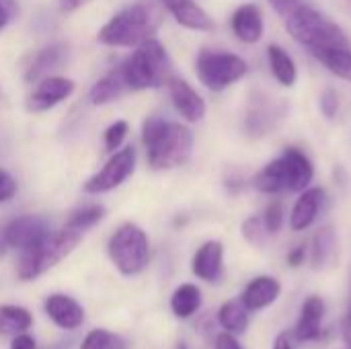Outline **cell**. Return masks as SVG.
<instances>
[{
	"instance_id": "14",
	"label": "cell",
	"mask_w": 351,
	"mask_h": 349,
	"mask_svg": "<svg viewBox=\"0 0 351 349\" xmlns=\"http://www.w3.org/2000/svg\"><path fill=\"white\" fill-rule=\"evenodd\" d=\"M323 319H325V300L315 294L308 296L300 309L294 337L302 344L317 341L323 333Z\"/></svg>"
},
{
	"instance_id": "10",
	"label": "cell",
	"mask_w": 351,
	"mask_h": 349,
	"mask_svg": "<svg viewBox=\"0 0 351 349\" xmlns=\"http://www.w3.org/2000/svg\"><path fill=\"white\" fill-rule=\"evenodd\" d=\"M76 84L70 78L64 76H45L41 78L35 88L31 91V95L27 97V111L29 113H41L47 111L51 107H56L58 103L66 101L72 93H74Z\"/></svg>"
},
{
	"instance_id": "32",
	"label": "cell",
	"mask_w": 351,
	"mask_h": 349,
	"mask_svg": "<svg viewBox=\"0 0 351 349\" xmlns=\"http://www.w3.org/2000/svg\"><path fill=\"white\" fill-rule=\"evenodd\" d=\"M125 136H128V121L119 119V121L111 123V125L105 130V134H103L105 150H109V152L119 150V146H121V142L125 140Z\"/></svg>"
},
{
	"instance_id": "4",
	"label": "cell",
	"mask_w": 351,
	"mask_h": 349,
	"mask_svg": "<svg viewBox=\"0 0 351 349\" xmlns=\"http://www.w3.org/2000/svg\"><path fill=\"white\" fill-rule=\"evenodd\" d=\"M158 12L144 2L121 8L99 31L97 39L109 47H136L150 39L158 29Z\"/></svg>"
},
{
	"instance_id": "42",
	"label": "cell",
	"mask_w": 351,
	"mask_h": 349,
	"mask_svg": "<svg viewBox=\"0 0 351 349\" xmlns=\"http://www.w3.org/2000/svg\"><path fill=\"white\" fill-rule=\"evenodd\" d=\"M341 335H343V341L346 346L351 348V309L348 311L346 319H343V325H341Z\"/></svg>"
},
{
	"instance_id": "22",
	"label": "cell",
	"mask_w": 351,
	"mask_h": 349,
	"mask_svg": "<svg viewBox=\"0 0 351 349\" xmlns=\"http://www.w3.org/2000/svg\"><path fill=\"white\" fill-rule=\"evenodd\" d=\"M267 62H269L274 78L282 86H294L296 84V80H298V66H296L294 58L282 45L271 43L267 47Z\"/></svg>"
},
{
	"instance_id": "26",
	"label": "cell",
	"mask_w": 351,
	"mask_h": 349,
	"mask_svg": "<svg viewBox=\"0 0 351 349\" xmlns=\"http://www.w3.org/2000/svg\"><path fill=\"white\" fill-rule=\"evenodd\" d=\"M313 56L337 78H343L351 82V47H335V49H319L313 51Z\"/></svg>"
},
{
	"instance_id": "35",
	"label": "cell",
	"mask_w": 351,
	"mask_h": 349,
	"mask_svg": "<svg viewBox=\"0 0 351 349\" xmlns=\"http://www.w3.org/2000/svg\"><path fill=\"white\" fill-rule=\"evenodd\" d=\"M16 12H19L16 0H0V31L14 21Z\"/></svg>"
},
{
	"instance_id": "3",
	"label": "cell",
	"mask_w": 351,
	"mask_h": 349,
	"mask_svg": "<svg viewBox=\"0 0 351 349\" xmlns=\"http://www.w3.org/2000/svg\"><path fill=\"white\" fill-rule=\"evenodd\" d=\"M284 19L290 37L302 47H308L311 53L319 49L350 47V39L346 31L333 19H329L327 14L304 2L296 4Z\"/></svg>"
},
{
	"instance_id": "24",
	"label": "cell",
	"mask_w": 351,
	"mask_h": 349,
	"mask_svg": "<svg viewBox=\"0 0 351 349\" xmlns=\"http://www.w3.org/2000/svg\"><path fill=\"white\" fill-rule=\"evenodd\" d=\"M202 306V290L195 284H181L171 296V311L179 319L193 317Z\"/></svg>"
},
{
	"instance_id": "1",
	"label": "cell",
	"mask_w": 351,
	"mask_h": 349,
	"mask_svg": "<svg viewBox=\"0 0 351 349\" xmlns=\"http://www.w3.org/2000/svg\"><path fill=\"white\" fill-rule=\"evenodd\" d=\"M142 142L148 165L156 171L181 167L193 148V134L187 125L167 121L162 117H148L142 125Z\"/></svg>"
},
{
	"instance_id": "7",
	"label": "cell",
	"mask_w": 351,
	"mask_h": 349,
	"mask_svg": "<svg viewBox=\"0 0 351 349\" xmlns=\"http://www.w3.org/2000/svg\"><path fill=\"white\" fill-rule=\"evenodd\" d=\"M195 72L199 82L212 91V93H222L234 82L243 80L249 72V64L232 53V51H222V49H202L197 53L195 62Z\"/></svg>"
},
{
	"instance_id": "31",
	"label": "cell",
	"mask_w": 351,
	"mask_h": 349,
	"mask_svg": "<svg viewBox=\"0 0 351 349\" xmlns=\"http://www.w3.org/2000/svg\"><path fill=\"white\" fill-rule=\"evenodd\" d=\"M286 214H284V206H282V202H271V204H267V208H265V212H263V224H265V230H267V234H278L280 230H282V226H284V218Z\"/></svg>"
},
{
	"instance_id": "9",
	"label": "cell",
	"mask_w": 351,
	"mask_h": 349,
	"mask_svg": "<svg viewBox=\"0 0 351 349\" xmlns=\"http://www.w3.org/2000/svg\"><path fill=\"white\" fill-rule=\"evenodd\" d=\"M134 167H136V150L134 146H125L113 152L111 158L103 165V169L84 183V191L90 195L113 191L134 173Z\"/></svg>"
},
{
	"instance_id": "11",
	"label": "cell",
	"mask_w": 351,
	"mask_h": 349,
	"mask_svg": "<svg viewBox=\"0 0 351 349\" xmlns=\"http://www.w3.org/2000/svg\"><path fill=\"white\" fill-rule=\"evenodd\" d=\"M169 84V95H171V101L177 109V113L195 123V121H202L204 115H206V101L204 97L183 78H177V76H171L167 80Z\"/></svg>"
},
{
	"instance_id": "38",
	"label": "cell",
	"mask_w": 351,
	"mask_h": 349,
	"mask_svg": "<svg viewBox=\"0 0 351 349\" xmlns=\"http://www.w3.org/2000/svg\"><path fill=\"white\" fill-rule=\"evenodd\" d=\"M271 4V8L280 14V16H286L296 4H300L302 0H267Z\"/></svg>"
},
{
	"instance_id": "40",
	"label": "cell",
	"mask_w": 351,
	"mask_h": 349,
	"mask_svg": "<svg viewBox=\"0 0 351 349\" xmlns=\"http://www.w3.org/2000/svg\"><path fill=\"white\" fill-rule=\"evenodd\" d=\"M274 349H294V337H292V333L290 331H282L276 337Z\"/></svg>"
},
{
	"instance_id": "16",
	"label": "cell",
	"mask_w": 351,
	"mask_h": 349,
	"mask_svg": "<svg viewBox=\"0 0 351 349\" xmlns=\"http://www.w3.org/2000/svg\"><path fill=\"white\" fill-rule=\"evenodd\" d=\"M224 267V245L220 241H208L204 243L197 253L193 255L191 269L193 274L204 282H218Z\"/></svg>"
},
{
	"instance_id": "8",
	"label": "cell",
	"mask_w": 351,
	"mask_h": 349,
	"mask_svg": "<svg viewBox=\"0 0 351 349\" xmlns=\"http://www.w3.org/2000/svg\"><path fill=\"white\" fill-rule=\"evenodd\" d=\"M109 257L115 263V267L123 276H136L140 274L148 261H150V243L146 232L132 224L125 222L121 224L113 237L109 239Z\"/></svg>"
},
{
	"instance_id": "43",
	"label": "cell",
	"mask_w": 351,
	"mask_h": 349,
	"mask_svg": "<svg viewBox=\"0 0 351 349\" xmlns=\"http://www.w3.org/2000/svg\"><path fill=\"white\" fill-rule=\"evenodd\" d=\"M10 247H8V243H6V239H4V232L0 230V259L6 255V251H8Z\"/></svg>"
},
{
	"instance_id": "30",
	"label": "cell",
	"mask_w": 351,
	"mask_h": 349,
	"mask_svg": "<svg viewBox=\"0 0 351 349\" xmlns=\"http://www.w3.org/2000/svg\"><path fill=\"white\" fill-rule=\"evenodd\" d=\"M241 232H243L245 241H247L249 245H253V247H261V245H263V239H265V234H267L261 216H249V218L243 222Z\"/></svg>"
},
{
	"instance_id": "41",
	"label": "cell",
	"mask_w": 351,
	"mask_h": 349,
	"mask_svg": "<svg viewBox=\"0 0 351 349\" xmlns=\"http://www.w3.org/2000/svg\"><path fill=\"white\" fill-rule=\"evenodd\" d=\"M60 2V8L64 10V12H74V10H78L82 4H86L88 0H58Z\"/></svg>"
},
{
	"instance_id": "34",
	"label": "cell",
	"mask_w": 351,
	"mask_h": 349,
	"mask_svg": "<svg viewBox=\"0 0 351 349\" xmlns=\"http://www.w3.org/2000/svg\"><path fill=\"white\" fill-rule=\"evenodd\" d=\"M16 193V181L12 179V175L4 169H0V204L12 200Z\"/></svg>"
},
{
	"instance_id": "15",
	"label": "cell",
	"mask_w": 351,
	"mask_h": 349,
	"mask_svg": "<svg viewBox=\"0 0 351 349\" xmlns=\"http://www.w3.org/2000/svg\"><path fill=\"white\" fill-rule=\"evenodd\" d=\"M323 200H325V191L321 187H306L304 191H300V195L290 212V228L294 232H302V230L311 228L319 216Z\"/></svg>"
},
{
	"instance_id": "21",
	"label": "cell",
	"mask_w": 351,
	"mask_h": 349,
	"mask_svg": "<svg viewBox=\"0 0 351 349\" xmlns=\"http://www.w3.org/2000/svg\"><path fill=\"white\" fill-rule=\"evenodd\" d=\"M128 91L130 88H128V82L123 78L121 66H117L93 84L88 99L93 105H107V103H113L119 97H123Z\"/></svg>"
},
{
	"instance_id": "37",
	"label": "cell",
	"mask_w": 351,
	"mask_h": 349,
	"mask_svg": "<svg viewBox=\"0 0 351 349\" xmlns=\"http://www.w3.org/2000/svg\"><path fill=\"white\" fill-rule=\"evenodd\" d=\"M306 261V245H296L290 253H288V265L290 267H300Z\"/></svg>"
},
{
	"instance_id": "6",
	"label": "cell",
	"mask_w": 351,
	"mask_h": 349,
	"mask_svg": "<svg viewBox=\"0 0 351 349\" xmlns=\"http://www.w3.org/2000/svg\"><path fill=\"white\" fill-rule=\"evenodd\" d=\"M80 239H82V232H76L66 226L58 232H47L33 247L21 251V259L16 267L19 280L31 282L43 276L47 269L56 267L62 259H66L76 249Z\"/></svg>"
},
{
	"instance_id": "20",
	"label": "cell",
	"mask_w": 351,
	"mask_h": 349,
	"mask_svg": "<svg viewBox=\"0 0 351 349\" xmlns=\"http://www.w3.org/2000/svg\"><path fill=\"white\" fill-rule=\"evenodd\" d=\"M66 51L68 49H66L64 43H51V45H45L43 49H39L31 58L29 66L25 68V80L27 82H33V80L45 78L51 70H56L64 62Z\"/></svg>"
},
{
	"instance_id": "28",
	"label": "cell",
	"mask_w": 351,
	"mask_h": 349,
	"mask_svg": "<svg viewBox=\"0 0 351 349\" xmlns=\"http://www.w3.org/2000/svg\"><path fill=\"white\" fill-rule=\"evenodd\" d=\"M103 216H105L103 206H99V204H88V206H82V208L74 210V212L68 216L66 228H72V230H76V232H84V230L93 228L97 222H101Z\"/></svg>"
},
{
	"instance_id": "13",
	"label": "cell",
	"mask_w": 351,
	"mask_h": 349,
	"mask_svg": "<svg viewBox=\"0 0 351 349\" xmlns=\"http://www.w3.org/2000/svg\"><path fill=\"white\" fill-rule=\"evenodd\" d=\"M230 29L234 33V37L247 45H253L257 41H261L263 31H265V23H263V12L255 2H245L241 4L230 19Z\"/></svg>"
},
{
	"instance_id": "36",
	"label": "cell",
	"mask_w": 351,
	"mask_h": 349,
	"mask_svg": "<svg viewBox=\"0 0 351 349\" xmlns=\"http://www.w3.org/2000/svg\"><path fill=\"white\" fill-rule=\"evenodd\" d=\"M214 349H243V346L239 344V339L232 335V333H220L216 337V344H214Z\"/></svg>"
},
{
	"instance_id": "23",
	"label": "cell",
	"mask_w": 351,
	"mask_h": 349,
	"mask_svg": "<svg viewBox=\"0 0 351 349\" xmlns=\"http://www.w3.org/2000/svg\"><path fill=\"white\" fill-rule=\"evenodd\" d=\"M337 251V234L331 226H323L315 232L311 243V265L313 269H323L331 263Z\"/></svg>"
},
{
	"instance_id": "5",
	"label": "cell",
	"mask_w": 351,
	"mask_h": 349,
	"mask_svg": "<svg viewBox=\"0 0 351 349\" xmlns=\"http://www.w3.org/2000/svg\"><path fill=\"white\" fill-rule=\"evenodd\" d=\"M130 91L158 88L171 78V60L165 45L150 37L136 45V51L119 64Z\"/></svg>"
},
{
	"instance_id": "39",
	"label": "cell",
	"mask_w": 351,
	"mask_h": 349,
	"mask_svg": "<svg viewBox=\"0 0 351 349\" xmlns=\"http://www.w3.org/2000/svg\"><path fill=\"white\" fill-rule=\"evenodd\" d=\"M10 349H37L35 348V341L31 335H25V333H19L14 335V339L10 341Z\"/></svg>"
},
{
	"instance_id": "18",
	"label": "cell",
	"mask_w": 351,
	"mask_h": 349,
	"mask_svg": "<svg viewBox=\"0 0 351 349\" xmlns=\"http://www.w3.org/2000/svg\"><path fill=\"white\" fill-rule=\"evenodd\" d=\"M280 292H282V284L271 278V276H259L255 280H251L241 296L243 304L251 311H263L267 306H271L278 298H280Z\"/></svg>"
},
{
	"instance_id": "19",
	"label": "cell",
	"mask_w": 351,
	"mask_h": 349,
	"mask_svg": "<svg viewBox=\"0 0 351 349\" xmlns=\"http://www.w3.org/2000/svg\"><path fill=\"white\" fill-rule=\"evenodd\" d=\"M45 315L60 327V329H76L82 325L84 321V311L82 306L70 298V296H64V294H51L47 300H45Z\"/></svg>"
},
{
	"instance_id": "29",
	"label": "cell",
	"mask_w": 351,
	"mask_h": 349,
	"mask_svg": "<svg viewBox=\"0 0 351 349\" xmlns=\"http://www.w3.org/2000/svg\"><path fill=\"white\" fill-rule=\"evenodd\" d=\"M80 349H125V344L121 337H117L105 329H93L84 337Z\"/></svg>"
},
{
	"instance_id": "44",
	"label": "cell",
	"mask_w": 351,
	"mask_h": 349,
	"mask_svg": "<svg viewBox=\"0 0 351 349\" xmlns=\"http://www.w3.org/2000/svg\"><path fill=\"white\" fill-rule=\"evenodd\" d=\"M348 349H351V348H348Z\"/></svg>"
},
{
	"instance_id": "12",
	"label": "cell",
	"mask_w": 351,
	"mask_h": 349,
	"mask_svg": "<svg viewBox=\"0 0 351 349\" xmlns=\"http://www.w3.org/2000/svg\"><path fill=\"white\" fill-rule=\"evenodd\" d=\"M2 232L10 249L25 251L33 247L37 241H41L49 232V228H47V222L39 216H19L10 220L2 228Z\"/></svg>"
},
{
	"instance_id": "17",
	"label": "cell",
	"mask_w": 351,
	"mask_h": 349,
	"mask_svg": "<svg viewBox=\"0 0 351 349\" xmlns=\"http://www.w3.org/2000/svg\"><path fill=\"white\" fill-rule=\"evenodd\" d=\"M173 19L191 31H214V19L195 0H160Z\"/></svg>"
},
{
	"instance_id": "25",
	"label": "cell",
	"mask_w": 351,
	"mask_h": 349,
	"mask_svg": "<svg viewBox=\"0 0 351 349\" xmlns=\"http://www.w3.org/2000/svg\"><path fill=\"white\" fill-rule=\"evenodd\" d=\"M218 323L232 335H241L249 327V309L243 300H228L218 311Z\"/></svg>"
},
{
	"instance_id": "2",
	"label": "cell",
	"mask_w": 351,
	"mask_h": 349,
	"mask_svg": "<svg viewBox=\"0 0 351 349\" xmlns=\"http://www.w3.org/2000/svg\"><path fill=\"white\" fill-rule=\"evenodd\" d=\"M315 179L313 160L298 148H286L278 158L269 160L253 177V187L265 195L300 193L311 187Z\"/></svg>"
},
{
	"instance_id": "27",
	"label": "cell",
	"mask_w": 351,
	"mask_h": 349,
	"mask_svg": "<svg viewBox=\"0 0 351 349\" xmlns=\"http://www.w3.org/2000/svg\"><path fill=\"white\" fill-rule=\"evenodd\" d=\"M31 325H33V317L29 311L10 304L0 306V335L14 337L19 333H25Z\"/></svg>"
},
{
	"instance_id": "33",
	"label": "cell",
	"mask_w": 351,
	"mask_h": 349,
	"mask_svg": "<svg viewBox=\"0 0 351 349\" xmlns=\"http://www.w3.org/2000/svg\"><path fill=\"white\" fill-rule=\"evenodd\" d=\"M319 107H321V113L327 117V119H333L339 111V95L335 88L327 86L323 93H321V99H319Z\"/></svg>"
}]
</instances>
